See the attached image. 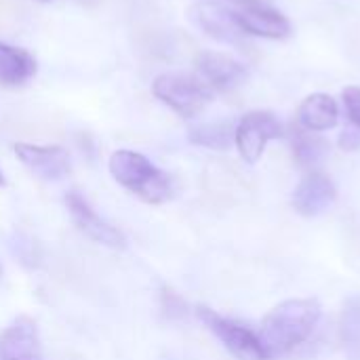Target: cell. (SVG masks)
Listing matches in <instances>:
<instances>
[{"mask_svg":"<svg viewBox=\"0 0 360 360\" xmlns=\"http://www.w3.org/2000/svg\"><path fill=\"white\" fill-rule=\"evenodd\" d=\"M36 57L21 49L0 40V86L19 89L36 76Z\"/></svg>","mask_w":360,"mask_h":360,"instance_id":"cell-13","label":"cell"},{"mask_svg":"<svg viewBox=\"0 0 360 360\" xmlns=\"http://www.w3.org/2000/svg\"><path fill=\"white\" fill-rule=\"evenodd\" d=\"M15 156L25 165L36 177L44 181H59L70 173V154L61 146H34L15 143Z\"/></svg>","mask_w":360,"mask_h":360,"instance_id":"cell-10","label":"cell"},{"mask_svg":"<svg viewBox=\"0 0 360 360\" xmlns=\"http://www.w3.org/2000/svg\"><path fill=\"white\" fill-rule=\"evenodd\" d=\"M0 276H2V266H0Z\"/></svg>","mask_w":360,"mask_h":360,"instance_id":"cell-25","label":"cell"},{"mask_svg":"<svg viewBox=\"0 0 360 360\" xmlns=\"http://www.w3.org/2000/svg\"><path fill=\"white\" fill-rule=\"evenodd\" d=\"M297 120H300L302 129H306V131H312V133L329 131L340 120L338 101L327 93H312L302 101V105L297 110Z\"/></svg>","mask_w":360,"mask_h":360,"instance_id":"cell-14","label":"cell"},{"mask_svg":"<svg viewBox=\"0 0 360 360\" xmlns=\"http://www.w3.org/2000/svg\"><path fill=\"white\" fill-rule=\"evenodd\" d=\"M162 308L169 316H184L186 314V304L179 295H175L173 291H165L162 293Z\"/></svg>","mask_w":360,"mask_h":360,"instance_id":"cell-19","label":"cell"},{"mask_svg":"<svg viewBox=\"0 0 360 360\" xmlns=\"http://www.w3.org/2000/svg\"><path fill=\"white\" fill-rule=\"evenodd\" d=\"M194 23L211 38L226 42V44H240L243 32L234 21V11L215 4V2H198L190 11Z\"/></svg>","mask_w":360,"mask_h":360,"instance_id":"cell-12","label":"cell"},{"mask_svg":"<svg viewBox=\"0 0 360 360\" xmlns=\"http://www.w3.org/2000/svg\"><path fill=\"white\" fill-rule=\"evenodd\" d=\"M283 135V124L272 112L255 110L245 114L234 127V146L245 162L255 165L264 156L266 146Z\"/></svg>","mask_w":360,"mask_h":360,"instance_id":"cell-5","label":"cell"},{"mask_svg":"<svg viewBox=\"0 0 360 360\" xmlns=\"http://www.w3.org/2000/svg\"><path fill=\"white\" fill-rule=\"evenodd\" d=\"M340 338L348 360H360V293L346 300L340 319Z\"/></svg>","mask_w":360,"mask_h":360,"instance_id":"cell-16","label":"cell"},{"mask_svg":"<svg viewBox=\"0 0 360 360\" xmlns=\"http://www.w3.org/2000/svg\"><path fill=\"white\" fill-rule=\"evenodd\" d=\"M0 360H42L36 323L19 316L0 333Z\"/></svg>","mask_w":360,"mask_h":360,"instance_id":"cell-11","label":"cell"},{"mask_svg":"<svg viewBox=\"0 0 360 360\" xmlns=\"http://www.w3.org/2000/svg\"><path fill=\"white\" fill-rule=\"evenodd\" d=\"M321 316H323V308L319 300L312 297L287 300L274 306L266 314L257 335L270 359L285 356L312 338V333L321 323Z\"/></svg>","mask_w":360,"mask_h":360,"instance_id":"cell-1","label":"cell"},{"mask_svg":"<svg viewBox=\"0 0 360 360\" xmlns=\"http://www.w3.org/2000/svg\"><path fill=\"white\" fill-rule=\"evenodd\" d=\"M340 148L346 152H356L360 148V133L359 131H344L340 135Z\"/></svg>","mask_w":360,"mask_h":360,"instance_id":"cell-20","label":"cell"},{"mask_svg":"<svg viewBox=\"0 0 360 360\" xmlns=\"http://www.w3.org/2000/svg\"><path fill=\"white\" fill-rule=\"evenodd\" d=\"M188 139L194 146L209 148V150H217V152H226L234 143V127L230 122H207V124H198V127L190 129Z\"/></svg>","mask_w":360,"mask_h":360,"instance_id":"cell-17","label":"cell"},{"mask_svg":"<svg viewBox=\"0 0 360 360\" xmlns=\"http://www.w3.org/2000/svg\"><path fill=\"white\" fill-rule=\"evenodd\" d=\"M196 316L202 321V325L226 346V350L238 360H272L266 352L259 335L251 331L249 327L234 323L230 319H224L215 310L207 306L196 308Z\"/></svg>","mask_w":360,"mask_h":360,"instance_id":"cell-4","label":"cell"},{"mask_svg":"<svg viewBox=\"0 0 360 360\" xmlns=\"http://www.w3.org/2000/svg\"><path fill=\"white\" fill-rule=\"evenodd\" d=\"M338 200V188L333 179L321 171H308L293 190V209L304 217H319L329 211Z\"/></svg>","mask_w":360,"mask_h":360,"instance_id":"cell-8","label":"cell"},{"mask_svg":"<svg viewBox=\"0 0 360 360\" xmlns=\"http://www.w3.org/2000/svg\"><path fill=\"white\" fill-rule=\"evenodd\" d=\"M342 99H344V108H346L350 122L360 131V86L356 84L346 86L342 93Z\"/></svg>","mask_w":360,"mask_h":360,"instance_id":"cell-18","label":"cell"},{"mask_svg":"<svg viewBox=\"0 0 360 360\" xmlns=\"http://www.w3.org/2000/svg\"><path fill=\"white\" fill-rule=\"evenodd\" d=\"M108 167L112 177L143 202L162 205L173 196L171 177L139 152L118 150L110 156Z\"/></svg>","mask_w":360,"mask_h":360,"instance_id":"cell-2","label":"cell"},{"mask_svg":"<svg viewBox=\"0 0 360 360\" xmlns=\"http://www.w3.org/2000/svg\"><path fill=\"white\" fill-rule=\"evenodd\" d=\"M6 184V179H4V175H2V171H0V186H4Z\"/></svg>","mask_w":360,"mask_h":360,"instance_id":"cell-23","label":"cell"},{"mask_svg":"<svg viewBox=\"0 0 360 360\" xmlns=\"http://www.w3.org/2000/svg\"><path fill=\"white\" fill-rule=\"evenodd\" d=\"M196 72L209 89L221 93L238 89L249 78V70L238 59L219 51H202L196 57Z\"/></svg>","mask_w":360,"mask_h":360,"instance_id":"cell-7","label":"cell"},{"mask_svg":"<svg viewBox=\"0 0 360 360\" xmlns=\"http://www.w3.org/2000/svg\"><path fill=\"white\" fill-rule=\"evenodd\" d=\"M80 4H84V6H95V4H99L101 0H78Z\"/></svg>","mask_w":360,"mask_h":360,"instance_id":"cell-22","label":"cell"},{"mask_svg":"<svg viewBox=\"0 0 360 360\" xmlns=\"http://www.w3.org/2000/svg\"><path fill=\"white\" fill-rule=\"evenodd\" d=\"M238 6H251V4H257V2H264V0H230Z\"/></svg>","mask_w":360,"mask_h":360,"instance_id":"cell-21","label":"cell"},{"mask_svg":"<svg viewBox=\"0 0 360 360\" xmlns=\"http://www.w3.org/2000/svg\"><path fill=\"white\" fill-rule=\"evenodd\" d=\"M152 93L181 118H196L213 101V91L196 76L165 72L154 78Z\"/></svg>","mask_w":360,"mask_h":360,"instance_id":"cell-3","label":"cell"},{"mask_svg":"<svg viewBox=\"0 0 360 360\" xmlns=\"http://www.w3.org/2000/svg\"><path fill=\"white\" fill-rule=\"evenodd\" d=\"M329 141L319 133L300 129L293 135V158L302 169L316 171V167H321L329 156Z\"/></svg>","mask_w":360,"mask_h":360,"instance_id":"cell-15","label":"cell"},{"mask_svg":"<svg viewBox=\"0 0 360 360\" xmlns=\"http://www.w3.org/2000/svg\"><path fill=\"white\" fill-rule=\"evenodd\" d=\"M65 207H68V213L74 221V226L84 234L89 236L91 240L99 243V245H105L110 249H124L127 247V238L124 234L114 228L112 224H108L103 217H99L91 205L86 202V198L78 192H68L65 194Z\"/></svg>","mask_w":360,"mask_h":360,"instance_id":"cell-6","label":"cell"},{"mask_svg":"<svg viewBox=\"0 0 360 360\" xmlns=\"http://www.w3.org/2000/svg\"><path fill=\"white\" fill-rule=\"evenodd\" d=\"M38 2H51V0H38Z\"/></svg>","mask_w":360,"mask_h":360,"instance_id":"cell-24","label":"cell"},{"mask_svg":"<svg viewBox=\"0 0 360 360\" xmlns=\"http://www.w3.org/2000/svg\"><path fill=\"white\" fill-rule=\"evenodd\" d=\"M234 21L240 27V32L249 36L283 40L293 34L291 21L281 11L268 6L266 2H257L251 6H243L240 11H234Z\"/></svg>","mask_w":360,"mask_h":360,"instance_id":"cell-9","label":"cell"}]
</instances>
